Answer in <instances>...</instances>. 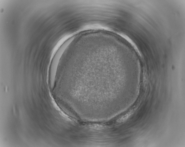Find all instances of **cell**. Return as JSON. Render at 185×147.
I'll return each instance as SVG.
<instances>
[{
  "label": "cell",
  "mask_w": 185,
  "mask_h": 147,
  "mask_svg": "<svg viewBox=\"0 0 185 147\" xmlns=\"http://www.w3.org/2000/svg\"><path fill=\"white\" fill-rule=\"evenodd\" d=\"M133 113L132 111H130L129 112H127L126 114L122 116L118 119L117 120V122H118L121 123L125 121V120H127L128 119L130 116Z\"/></svg>",
  "instance_id": "1"
}]
</instances>
